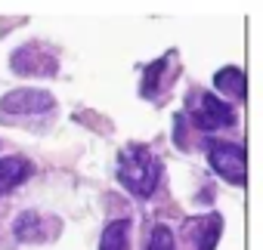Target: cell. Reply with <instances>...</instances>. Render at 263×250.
<instances>
[{
    "label": "cell",
    "instance_id": "1",
    "mask_svg": "<svg viewBox=\"0 0 263 250\" xmlns=\"http://www.w3.org/2000/svg\"><path fill=\"white\" fill-rule=\"evenodd\" d=\"M118 179H121V185L130 195L149 198L158 189L161 164H158V158L146 145H127L121 152V161H118Z\"/></svg>",
    "mask_w": 263,
    "mask_h": 250
},
{
    "label": "cell",
    "instance_id": "2",
    "mask_svg": "<svg viewBox=\"0 0 263 250\" xmlns=\"http://www.w3.org/2000/svg\"><path fill=\"white\" fill-rule=\"evenodd\" d=\"M208 161L223 179H229L235 185L245 182V149L241 145H235V142H211L208 145Z\"/></svg>",
    "mask_w": 263,
    "mask_h": 250
},
{
    "label": "cell",
    "instance_id": "3",
    "mask_svg": "<svg viewBox=\"0 0 263 250\" xmlns=\"http://www.w3.org/2000/svg\"><path fill=\"white\" fill-rule=\"evenodd\" d=\"M50 108H53V96L41 90H16L0 102V111H7V114H37Z\"/></svg>",
    "mask_w": 263,
    "mask_h": 250
},
{
    "label": "cell",
    "instance_id": "4",
    "mask_svg": "<svg viewBox=\"0 0 263 250\" xmlns=\"http://www.w3.org/2000/svg\"><path fill=\"white\" fill-rule=\"evenodd\" d=\"M232 120H235V114H232V108L226 102L214 99L211 93L201 96V108L195 111V123L201 130H220V127H229Z\"/></svg>",
    "mask_w": 263,
    "mask_h": 250
},
{
    "label": "cell",
    "instance_id": "5",
    "mask_svg": "<svg viewBox=\"0 0 263 250\" xmlns=\"http://www.w3.org/2000/svg\"><path fill=\"white\" fill-rule=\"evenodd\" d=\"M28 176H31V164L25 158H0V195L13 192Z\"/></svg>",
    "mask_w": 263,
    "mask_h": 250
},
{
    "label": "cell",
    "instance_id": "6",
    "mask_svg": "<svg viewBox=\"0 0 263 250\" xmlns=\"http://www.w3.org/2000/svg\"><path fill=\"white\" fill-rule=\"evenodd\" d=\"M127 232H130V222H127V219H115V222H108L105 232H102L99 250H127Z\"/></svg>",
    "mask_w": 263,
    "mask_h": 250
},
{
    "label": "cell",
    "instance_id": "7",
    "mask_svg": "<svg viewBox=\"0 0 263 250\" xmlns=\"http://www.w3.org/2000/svg\"><path fill=\"white\" fill-rule=\"evenodd\" d=\"M214 87L241 99V96H245V74H241L238 68H220V71L214 74Z\"/></svg>",
    "mask_w": 263,
    "mask_h": 250
},
{
    "label": "cell",
    "instance_id": "8",
    "mask_svg": "<svg viewBox=\"0 0 263 250\" xmlns=\"http://www.w3.org/2000/svg\"><path fill=\"white\" fill-rule=\"evenodd\" d=\"M204 232H201V247L198 250H214L217 247V238H220V216H208L201 219Z\"/></svg>",
    "mask_w": 263,
    "mask_h": 250
},
{
    "label": "cell",
    "instance_id": "9",
    "mask_svg": "<svg viewBox=\"0 0 263 250\" xmlns=\"http://www.w3.org/2000/svg\"><path fill=\"white\" fill-rule=\"evenodd\" d=\"M149 250H174V232L167 225H155L149 238Z\"/></svg>",
    "mask_w": 263,
    "mask_h": 250
},
{
    "label": "cell",
    "instance_id": "10",
    "mask_svg": "<svg viewBox=\"0 0 263 250\" xmlns=\"http://www.w3.org/2000/svg\"><path fill=\"white\" fill-rule=\"evenodd\" d=\"M164 62H167V59H158L155 65H149V68H146V80H143V96H152V93H155V87H158V74L164 71Z\"/></svg>",
    "mask_w": 263,
    "mask_h": 250
}]
</instances>
